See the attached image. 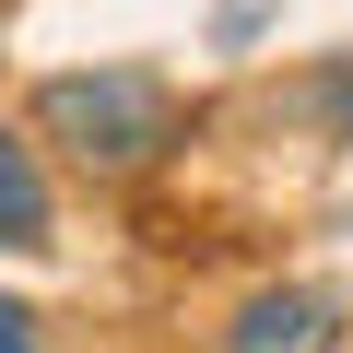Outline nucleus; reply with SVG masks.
Wrapping results in <instances>:
<instances>
[{"instance_id": "1", "label": "nucleus", "mask_w": 353, "mask_h": 353, "mask_svg": "<svg viewBox=\"0 0 353 353\" xmlns=\"http://www.w3.org/2000/svg\"><path fill=\"white\" fill-rule=\"evenodd\" d=\"M36 130L83 176H141V165L176 153V83L165 71H48L36 83Z\"/></svg>"}, {"instance_id": "2", "label": "nucleus", "mask_w": 353, "mask_h": 353, "mask_svg": "<svg viewBox=\"0 0 353 353\" xmlns=\"http://www.w3.org/2000/svg\"><path fill=\"white\" fill-rule=\"evenodd\" d=\"M224 353H341V306L318 283H259L224 318Z\"/></svg>"}, {"instance_id": "3", "label": "nucleus", "mask_w": 353, "mask_h": 353, "mask_svg": "<svg viewBox=\"0 0 353 353\" xmlns=\"http://www.w3.org/2000/svg\"><path fill=\"white\" fill-rule=\"evenodd\" d=\"M59 248V201H48V165L24 130H0V259H36Z\"/></svg>"}, {"instance_id": "4", "label": "nucleus", "mask_w": 353, "mask_h": 353, "mask_svg": "<svg viewBox=\"0 0 353 353\" xmlns=\"http://www.w3.org/2000/svg\"><path fill=\"white\" fill-rule=\"evenodd\" d=\"M0 353H36V318L24 306H0Z\"/></svg>"}]
</instances>
